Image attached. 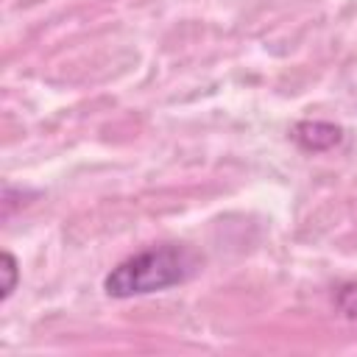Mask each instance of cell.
<instances>
[{
  "label": "cell",
  "instance_id": "cell-1",
  "mask_svg": "<svg viewBox=\"0 0 357 357\" xmlns=\"http://www.w3.org/2000/svg\"><path fill=\"white\" fill-rule=\"evenodd\" d=\"M198 271V257L187 245H151L123 262H117L106 279L103 290L112 298H134L148 293H162L187 282Z\"/></svg>",
  "mask_w": 357,
  "mask_h": 357
},
{
  "label": "cell",
  "instance_id": "cell-2",
  "mask_svg": "<svg viewBox=\"0 0 357 357\" xmlns=\"http://www.w3.org/2000/svg\"><path fill=\"white\" fill-rule=\"evenodd\" d=\"M293 142L307 153H324L343 142V128L329 120H298L290 131Z\"/></svg>",
  "mask_w": 357,
  "mask_h": 357
},
{
  "label": "cell",
  "instance_id": "cell-3",
  "mask_svg": "<svg viewBox=\"0 0 357 357\" xmlns=\"http://www.w3.org/2000/svg\"><path fill=\"white\" fill-rule=\"evenodd\" d=\"M0 273H3V282H0V301H8L14 287H17V279H20V271H17V259L11 251H3L0 257Z\"/></svg>",
  "mask_w": 357,
  "mask_h": 357
},
{
  "label": "cell",
  "instance_id": "cell-4",
  "mask_svg": "<svg viewBox=\"0 0 357 357\" xmlns=\"http://www.w3.org/2000/svg\"><path fill=\"white\" fill-rule=\"evenodd\" d=\"M335 304L346 318H357V282H340L335 290Z\"/></svg>",
  "mask_w": 357,
  "mask_h": 357
}]
</instances>
